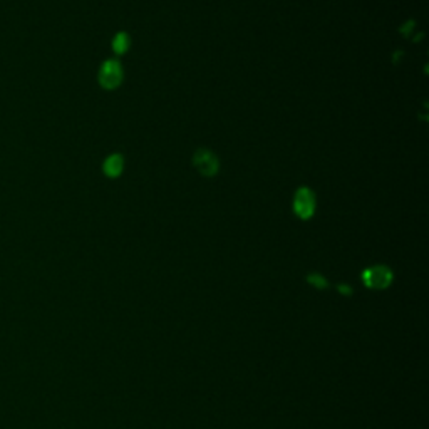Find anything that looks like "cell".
Wrapping results in <instances>:
<instances>
[{
	"instance_id": "obj_1",
	"label": "cell",
	"mask_w": 429,
	"mask_h": 429,
	"mask_svg": "<svg viewBox=\"0 0 429 429\" xmlns=\"http://www.w3.org/2000/svg\"><path fill=\"white\" fill-rule=\"evenodd\" d=\"M316 194L311 188H299L293 197V213L302 220H309L316 213Z\"/></svg>"
},
{
	"instance_id": "obj_2",
	"label": "cell",
	"mask_w": 429,
	"mask_h": 429,
	"mask_svg": "<svg viewBox=\"0 0 429 429\" xmlns=\"http://www.w3.org/2000/svg\"><path fill=\"white\" fill-rule=\"evenodd\" d=\"M363 280L369 289L383 290L387 289L392 282V272L384 265H376L369 267L363 272Z\"/></svg>"
},
{
	"instance_id": "obj_3",
	"label": "cell",
	"mask_w": 429,
	"mask_h": 429,
	"mask_svg": "<svg viewBox=\"0 0 429 429\" xmlns=\"http://www.w3.org/2000/svg\"><path fill=\"white\" fill-rule=\"evenodd\" d=\"M122 82V67L118 61L109 59L99 69V84L104 89H116Z\"/></svg>"
},
{
	"instance_id": "obj_4",
	"label": "cell",
	"mask_w": 429,
	"mask_h": 429,
	"mask_svg": "<svg viewBox=\"0 0 429 429\" xmlns=\"http://www.w3.org/2000/svg\"><path fill=\"white\" fill-rule=\"evenodd\" d=\"M193 165L198 170V173H201L203 176H213L218 173L220 168V163L218 158L214 156L212 151L208 149H198L193 156Z\"/></svg>"
},
{
	"instance_id": "obj_5",
	"label": "cell",
	"mask_w": 429,
	"mask_h": 429,
	"mask_svg": "<svg viewBox=\"0 0 429 429\" xmlns=\"http://www.w3.org/2000/svg\"><path fill=\"white\" fill-rule=\"evenodd\" d=\"M122 168H125V160H122L121 154H111L102 165V172L109 178L119 176L122 173Z\"/></svg>"
},
{
	"instance_id": "obj_6",
	"label": "cell",
	"mask_w": 429,
	"mask_h": 429,
	"mask_svg": "<svg viewBox=\"0 0 429 429\" xmlns=\"http://www.w3.org/2000/svg\"><path fill=\"white\" fill-rule=\"evenodd\" d=\"M129 46H131V39L126 33H118L116 37L113 39V51L116 54L128 53Z\"/></svg>"
},
{
	"instance_id": "obj_7",
	"label": "cell",
	"mask_w": 429,
	"mask_h": 429,
	"mask_svg": "<svg viewBox=\"0 0 429 429\" xmlns=\"http://www.w3.org/2000/svg\"><path fill=\"white\" fill-rule=\"evenodd\" d=\"M307 280L311 282V284L317 285V287H319V289H322V287H327V282H325L324 277L316 275V273H313V275H309V279H307Z\"/></svg>"
}]
</instances>
